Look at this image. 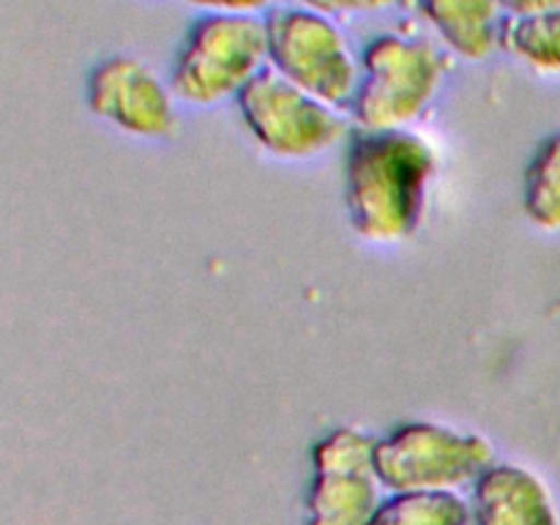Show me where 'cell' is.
<instances>
[{
	"mask_svg": "<svg viewBox=\"0 0 560 525\" xmlns=\"http://www.w3.org/2000/svg\"><path fill=\"white\" fill-rule=\"evenodd\" d=\"M501 47L530 69L560 74V11L536 16H506Z\"/></svg>",
	"mask_w": 560,
	"mask_h": 525,
	"instance_id": "11",
	"label": "cell"
},
{
	"mask_svg": "<svg viewBox=\"0 0 560 525\" xmlns=\"http://www.w3.org/2000/svg\"><path fill=\"white\" fill-rule=\"evenodd\" d=\"M479 525H558L545 485L514 465H498L479 479Z\"/></svg>",
	"mask_w": 560,
	"mask_h": 525,
	"instance_id": "9",
	"label": "cell"
},
{
	"mask_svg": "<svg viewBox=\"0 0 560 525\" xmlns=\"http://www.w3.org/2000/svg\"><path fill=\"white\" fill-rule=\"evenodd\" d=\"M435 167V148L416 131L361 129L345 162V200L355 233L375 244L413 235Z\"/></svg>",
	"mask_w": 560,
	"mask_h": 525,
	"instance_id": "1",
	"label": "cell"
},
{
	"mask_svg": "<svg viewBox=\"0 0 560 525\" xmlns=\"http://www.w3.org/2000/svg\"><path fill=\"white\" fill-rule=\"evenodd\" d=\"M525 211L541 230H560V131L545 140L525 173Z\"/></svg>",
	"mask_w": 560,
	"mask_h": 525,
	"instance_id": "12",
	"label": "cell"
},
{
	"mask_svg": "<svg viewBox=\"0 0 560 525\" xmlns=\"http://www.w3.org/2000/svg\"><path fill=\"white\" fill-rule=\"evenodd\" d=\"M487 438L432 421H410L375 446L377 476L397 492H448L490 468Z\"/></svg>",
	"mask_w": 560,
	"mask_h": 525,
	"instance_id": "5",
	"label": "cell"
},
{
	"mask_svg": "<svg viewBox=\"0 0 560 525\" xmlns=\"http://www.w3.org/2000/svg\"><path fill=\"white\" fill-rule=\"evenodd\" d=\"M421 11L448 49L468 60H481L501 47V0H419Z\"/></svg>",
	"mask_w": 560,
	"mask_h": 525,
	"instance_id": "10",
	"label": "cell"
},
{
	"mask_svg": "<svg viewBox=\"0 0 560 525\" xmlns=\"http://www.w3.org/2000/svg\"><path fill=\"white\" fill-rule=\"evenodd\" d=\"M372 438L359 430L331 432L315 446L317 481L312 525H370L377 512V465Z\"/></svg>",
	"mask_w": 560,
	"mask_h": 525,
	"instance_id": "7",
	"label": "cell"
},
{
	"mask_svg": "<svg viewBox=\"0 0 560 525\" xmlns=\"http://www.w3.org/2000/svg\"><path fill=\"white\" fill-rule=\"evenodd\" d=\"M299 3L304 5V9L337 16V14H375V11L394 9V5L405 3V0H299Z\"/></svg>",
	"mask_w": 560,
	"mask_h": 525,
	"instance_id": "14",
	"label": "cell"
},
{
	"mask_svg": "<svg viewBox=\"0 0 560 525\" xmlns=\"http://www.w3.org/2000/svg\"><path fill=\"white\" fill-rule=\"evenodd\" d=\"M235 98L257 145L279 159L317 156L348 135V120L337 107L301 91L271 66Z\"/></svg>",
	"mask_w": 560,
	"mask_h": 525,
	"instance_id": "6",
	"label": "cell"
},
{
	"mask_svg": "<svg viewBox=\"0 0 560 525\" xmlns=\"http://www.w3.org/2000/svg\"><path fill=\"white\" fill-rule=\"evenodd\" d=\"M173 88L145 60L104 58L88 77L85 98L93 115L135 137H167L178 126Z\"/></svg>",
	"mask_w": 560,
	"mask_h": 525,
	"instance_id": "8",
	"label": "cell"
},
{
	"mask_svg": "<svg viewBox=\"0 0 560 525\" xmlns=\"http://www.w3.org/2000/svg\"><path fill=\"white\" fill-rule=\"evenodd\" d=\"M266 31L268 66L273 71L331 107L353 104L361 60H355L334 16L304 5H284L268 14Z\"/></svg>",
	"mask_w": 560,
	"mask_h": 525,
	"instance_id": "4",
	"label": "cell"
},
{
	"mask_svg": "<svg viewBox=\"0 0 560 525\" xmlns=\"http://www.w3.org/2000/svg\"><path fill=\"white\" fill-rule=\"evenodd\" d=\"M446 74V58L427 38L386 36L372 38L361 55L359 88L350 109L361 129H408L438 96Z\"/></svg>",
	"mask_w": 560,
	"mask_h": 525,
	"instance_id": "2",
	"label": "cell"
},
{
	"mask_svg": "<svg viewBox=\"0 0 560 525\" xmlns=\"http://www.w3.org/2000/svg\"><path fill=\"white\" fill-rule=\"evenodd\" d=\"M506 16H536L560 11V0H501Z\"/></svg>",
	"mask_w": 560,
	"mask_h": 525,
	"instance_id": "16",
	"label": "cell"
},
{
	"mask_svg": "<svg viewBox=\"0 0 560 525\" xmlns=\"http://www.w3.org/2000/svg\"><path fill=\"white\" fill-rule=\"evenodd\" d=\"M268 69L266 20L249 14H206L186 31L170 69V88L189 104L238 96Z\"/></svg>",
	"mask_w": 560,
	"mask_h": 525,
	"instance_id": "3",
	"label": "cell"
},
{
	"mask_svg": "<svg viewBox=\"0 0 560 525\" xmlns=\"http://www.w3.org/2000/svg\"><path fill=\"white\" fill-rule=\"evenodd\" d=\"M468 509L452 492H399L381 503L370 525H465Z\"/></svg>",
	"mask_w": 560,
	"mask_h": 525,
	"instance_id": "13",
	"label": "cell"
},
{
	"mask_svg": "<svg viewBox=\"0 0 560 525\" xmlns=\"http://www.w3.org/2000/svg\"><path fill=\"white\" fill-rule=\"evenodd\" d=\"M195 9L208 11V14H249L257 16V11L271 9L277 0H184Z\"/></svg>",
	"mask_w": 560,
	"mask_h": 525,
	"instance_id": "15",
	"label": "cell"
}]
</instances>
